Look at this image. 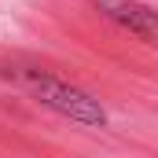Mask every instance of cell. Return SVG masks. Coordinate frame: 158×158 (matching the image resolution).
I'll use <instances>...</instances> for the list:
<instances>
[{"label": "cell", "instance_id": "1", "mask_svg": "<svg viewBox=\"0 0 158 158\" xmlns=\"http://www.w3.org/2000/svg\"><path fill=\"white\" fill-rule=\"evenodd\" d=\"M19 81L26 85V92H30L33 99H40L44 107H52V110H59V114H66V118L81 121V125H103V121H107L99 99H92L88 92H81V88H74V85H66V81L52 77V74L22 70Z\"/></svg>", "mask_w": 158, "mask_h": 158}, {"label": "cell", "instance_id": "2", "mask_svg": "<svg viewBox=\"0 0 158 158\" xmlns=\"http://www.w3.org/2000/svg\"><path fill=\"white\" fill-rule=\"evenodd\" d=\"M110 22H118L121 30H129L132 37L158 44V11H151L147 4L140 0H92Z\"/></svg>", "mask_w": 158, "mask_h": 158}]
</instances>
